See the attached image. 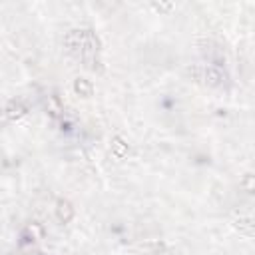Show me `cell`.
I'll return each instance as SVG.
<instances>
[{
	"label": "cell",
	"instance_id": "6da1fadb",
	"mask_svg": "<svg viewBox=\"0 0 255 255\" xmlns=\"http://www.w3.org/2000/svg\"><path fill=\"white\" fill-rule=\"evenodd\" d=\"M187 74L199 82V84H205L209 88H219L225 84L227 76L223 70H219L217 66H211V64H199V66H191L187 68Z\"/></svg>",
	"mask_w": 255,
	"mask_h": 255
},
{
	"label": "cell",
	"instance_id": "7a4b0ae2",
	"mask_svg": "<svg viewBox=\"0 0 255 255\" xmlns=\"http://www.w3.org/2000/svg\"><path fill=\"white\" fill-rule=\"evenodd\" d=\"M28 110H30V106L24 100H12V102H8L4 106V112H6V118H8L10 124L20 120V118H24L28 114Z\"/></svg>",
	"mask_w": 255,
	"mask_h": 255
},
{
	"label": "cell",
	"instance_id": "3957f363",
	"mask_svg": "<svg viewBox=\"0 0 255 255\" xmlns=\"http://www.w3.org/2000/svg\"><path fill=\"white\" fill-rule=\"evenodd\" d=\"M74 213H76V209H74V205H72L68 199L60 197V199L56 201V215H58L60 223H70V221L74 219Z\"/></svg>",
	"mask_w": 255,
	"mask_h": 255
},
{
	"label": "cell",
	"instance_id": "277c9868",
	"mask_svg": "<svg viewBox=\"0 0 255 255\" xmlns=\"http://www.w3.org/2000/svg\"><path fill=\"white\" fill-rule=\"evenodd\" d=\"M128 153H129V145H128V141H126L122 135H116V137L112 139V155L118 157V159H124Z\"/></svg>",
	"mask_w": 255,
	"mask_h": 255
},
{
	"label": "cell",
	"instance_id": "5b68a950",
	"mask_svg": "<svg viewBox=\"0 0 255 255\" xmlns=\"http://www.w3.org/2000/svg\"><path fill=\"white\" fill-rule=\"evenodd\" d=\"M235 229L239 231V233H243L245 237H253V233H255V223H253V219L251 217H239V219H235Z\"/></svg>",
	"mask_w": 255,
	"mask_h": 255
},
{
	"label": "cell",
	"instance_id": "8992f818",
	"mask_svg": "<svg viewBox=\"0 0 255 255\" xmlns=\"http://www.w3.org/2000/svg\"><path fill=\"white\" fill-rule=\"evenodd\" d=\"M74 92H76L78 96H82V98H90V96L94 94V86H92L90 80L78 78V80H74Z\"/></svg>",
	"mask_w": 255,
	"mask_h": 255
},
{
	"label": "cell",
	"instance_id": "52a82bcc",
	"mask_svg": "<svg viewBox=\"0 0 255 255\" xmlns=\"http://www.w3.org/2000/svg\"><path fill=\"white\" fill-rule=\"evenodd\" d=\"M46 108H48L50 116H54V118H58V116L64 112V106L60 104L58 96H50V98H48V102H46Z\"/></svg>",
	"mask_w": 255,
	"mask_h": 255
},
{
	"label": "cell",
	"instance_id": "ba28073f",
	"mask_svg": "<svg viewBox=\"0 0 255 255\" xmlns=\"http://www.w3.org/2000/svg\"><path fill=\"white\" fill-rule=\"evenodd\" d=\"M241 187H243L247 193H253V173H245V175H243Z\"/></svg>",
	"mask_w": 255,
	"mask_h": 255
},
{
	"label": "cell",
	"instance_id": "9c48e42d",
	"mask_svg": "<svg viewBox=\"0 0 255 255\" xmlns=\"http://www.w3.org/2000/svg\"><path fill=\"white\" fill-rule=\"evenodd\" d=\"M151 8L157 10V12H167V10L173 8V4H151Z\"/></svg>",
	"mask_w": 255,
	"mask_h": 255
},
{
	"label": "cell",
	"instance_id": "30bf717a",
	"mask_svg": "<svg viewBox=\"0 0 255 255\" xmlns=\"http://www.w3.org/2000/svg\"><path fill=\"white\" fill-rule=\"evenodd\" d=\"M10 122H8V118H6V112H4V108H0V128H4V126H8Z\"/></svg>",
	"mask_w": 255,
	"mask_h": 255
}]
</instances>
